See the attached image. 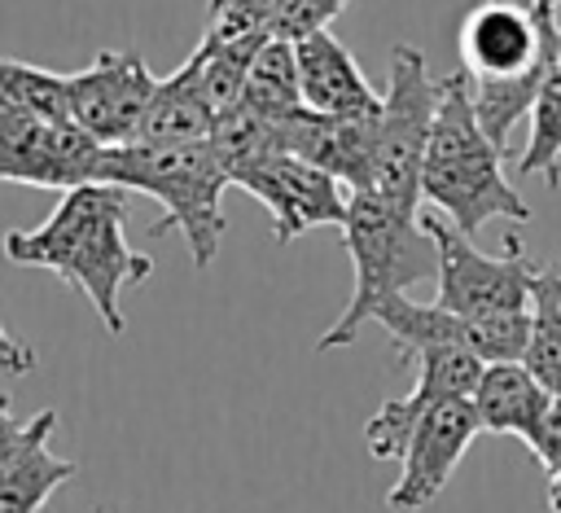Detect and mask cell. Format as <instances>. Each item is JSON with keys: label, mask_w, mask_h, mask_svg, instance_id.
Returning <instances> with one entry per match:
<instances>
[{"label": "cell", "mask_w": 561, "mask_h": 513, "mask_svg": "<svg viewBox=\"0 0 561 513\" xmlns=\"http://www.w3.org/2000/svg\"><path fill=\"white\" fill-rule=\"evenodd\" d=\"M101 158L105 149L75 123L0 114V184L70 193L79 184H101Z\"/></svg>", "instance_id": "9"}, {"label": "cell", "mask_w": 561, "mask_h": 513, "mask_svg": "<svg viewBox=\"0 0 561 513\" xmlns=\"http://www.w3.org/2000/svg\"><path fill=\"white\" fill-rule=\"evenodd\" d=\"M530 320L561 338V259L535 263L530 272Z\"/></svg>", "instance_id": "24"}, {"label": "cell", "mask_w": 561, "mask_h": 513, "mask_svg": "<svg viewBox=\"0 0 561 513\" xmlns=\"http://www.w3.org/2000/svg\"><path fill=\"white\" fill-rule=\"evenodd\" d=\"M390 342H394V355L399 360H416L425 346H460L469 355H478L482 364H517L526 355V342H530V329L535 320L530 316H491V320H473V316H456V311H443L438 303H412L408 294L390 298L377 320Z\"/></svg>", "instance_id": "7"}, {"label": "cell", "mask_w": 561, "mask_h": 513, "mask_svg": "<svg viewBox=\"0 0 561 513\" xmlns=\"http://www.w3.org/2000/svg\"><path fill=\"white\" fill-rule=\"evenodd\" d=\"M443 79L430 75V61L416 44H399L390 53V79L377 114V167L373 189L386 206L416 215L421 206V167L430 149V132L438 118Z\"/></svg>", "instance_id": "5"}, {"label": "cell", "mask_w": 561, "mask_h": 513, "mask_svg": "<svg viewBox=\"0 0 561 513\" xmlns=\"http://www.w3.org/2000/svg\"><path fill=\"white\" fill-rule=\"evenodd\" d=\"M557 4H561V0H530V13H535L539 22H557Z\"/></svg>", "instance_id": "29"}, {"label": "cell", "mask_w": 561, "mask_h": 513, "mask_svg": "<svg viewBox=\"0 0 561 513\" xmlns=\"http://www.w3.org/2000/svg\"><path fill=\"white\" fill-rule=\"evenodd\" d=\"M535 456L543 465V500L552 513H561V399H552V408H548V425H543Z\"/></svg>", "instance_id": "26"}, {"label": "cell", "mask_w": 561, "mask_h": 513, "mask_svg": "<svg viewBox=\"0 0 561 513\" xmlns=\"http://www.w3.org/2000/svg\"><path fill=\"white\" fill-rule=\"evenodd\" d=\"M215 123H219V114L210 110V101L202 92V57L188 53L167 79H158V92H153L131 145H149V149L206 145Z\"/></svg>", "instance_id": "16"}, {"label": "cell", "mask_w": 561, "mask_h": 513, "mask_svg": "<svg viewBox=\"0 0 561 513\" xmlns=\"http://www.w3.org/2000/svg\"><path fill=\"white\" fill-rule=\"evenodd\" d=\"M425 228L438 250V307L473 320L491 316H530V272L535 263L522 254V241L508 232L504 254H482L460 228L438 215H425Z\"/></svg>", "instance_id": "6"}, {"label": "cell", "mask_w": 561, "mask_h": 513, "mask_svg": "<svg viewBox=\"0 0 561 513\" xmlns=\"http://www.w3.org/2000/svg\"><path fill=\"white\" fill-rule=\"evenodd\" d=\"M377 114L324 118V114L298 110V114L276 123V140H280V153L320 167L324 175H333L351 193H368L373 167H377Z\"/></svg>", "instance_id": "14"}, {"label": "cell", "mask_w": 561, "mask_h": 513, "mask_svg": "<svg viewBox=\"0 0 561 513\" xmlns=\"http://www.w3.org/2000/svg\"><path fill=\"white\" fill-rule=\"evenodd\" d=\"M478 434H482V425H478V412L469 399H451V403L430 408L416 421V430L399 456V478L386 491V504L416 513L430 500H438V491L447 487L451 469L460 465V456L469 452V443Z\"/></svg>", "instance_id": "13"}, {"label": "cell", "mask_w": 561, "mask_h": 513, "mask_svg": "<svg viewBox=\"0 0 561 513\" xmlns=\"http://www.w3.org/2000/svg\"><path fill=\"white\" fill-rule=\"evenodd\" d=\"M127 189L114 184H79L57 197L53 215L35 228H13L4 232V254L13 263L48 267L88 303L96 307L105 333L123 338L127 316H123V289L149 281L153 259L127 246Z\"/></svg>", "instance_id": "1"}, {"label": "cell", "mask_w": 561, "mask_h": 513, "mask_svg": "<svg viewBox=\"0 0 561 513\" xmlns=\"http://www.w3.org/2000/svg\"><path fill=\"white\" fill-rule=\"evenodd\" d=\"M70 92V123L83 127L101 149L131 145L140 118L158 92L153 70L145 66L140 48H101L83 70L66 75Z\"/></svg>", "instance_id": "8"}, {"label": "cell", "mask_w": 561, "mask_h": 513, "mask_svg": "<svg viewBox=\"0 0 561 513\" xmlns=\"http://www.w3.org/2000/svg\"><path fill=\"white\" fill-rule=\"evenodd\" d=\"M351 0H285L267 26L272 39H289L298 44L302 35H316V31H329V22L346 9Z\"/></svg>", "instance_id": "23"}, {"label": "cell", "mask_w": 561, "mask_h": 513, "mask_svg": "<svg viewBox=\"0 0 561 513\" xmlns=\"http://www.w3.org/2000/svg\"><path fill=\"white\" fill-rule=\"evenodd\" d=\"M0 114H35L48 123H70L66 75H53L35 61L0 57Z\"/></svg>", "instance_id": "22"}, {"label": "cell", "mask_w": 561, "mask_h": 513, "mask_svg": "<svg viewBox=\"0 0 561 513\" xmlns=\"http://www.w3.org/2000/svg\"><path fill=\"white\" fill-rule=\"evenodd\" d=\"M561 48V26L539 22L530 4L482 0L460 22V61L469 79H517L548 66Z\"/></svg>", "instance_id": "10"}, {"label": "cell", "mask_w": 561, "mask_h": 513, "mask_svg": "<svg viewBox=\"0 0 561 513\" xmlns=\"http://www.w3.org/2000/svg\"><path fill=\"white\" fill-rule=\"evenodd\" d=\"M294 61H298V92L307 114L364 118L381 110V92L368 83V75L333 31L302 35L294 44Z\"/></svg>", "instance_id": "15"}, {"label": "cell", "mask_w": 561, "mask_h": 513, "mask_svg": "<svg viewBox=\"0 0 561 513\" xmlns=\"http://www.w3.org/2000/svg\"><path fill=\"white\" fill-rule=\"evenodd\" d=\"M101 184L162 202V219L149 224V237H167L171 228H180L193 267L215 263L224 232H228V219H224L228 171L210 145H180V149L118 145V149H105Z\"/></svg>", "instance_id": "4"}, {"label": "cell", "mask_w": 561, "mask_h": 513, "mask_svg": "<svg viewBox=\"0 0 561 513\" xmlns=\"http://www.w3.org/2000/svg\"><path fill=\"white\" fill-rule=\"evenodd\" d=\"M421 202L443 210V219L465 237H473L486 219H530L526 197L504 175V153L478 127L465 70L443 75V101L421 167Z\"/></svg>", "instance_id": "2"}, {"label": "cell", "mask_w": 561, "mask_h": 513, "mask_svg": "<svg viewBox=\"0 0 561 513\" xmlns=\"http://www.w3.org/2000/svg\"><path fill=\"white\" fill-rule=\"evenodd\" d=\"M267 39H272L267 31H250V35H232V39L202 31L193 53L202 57V92H206L215 114H228L241 101L245 75H250V66H254V57Z\"/></svg>", "instance_id": "19"}, {"label": "cell", "mask_w": 561, "mask_h": 513, "mask_svg": "<svg viewBox=\"0 0 561 513\" xmlns=\"http://www.w3.org/2000/svg\"><path fill=\"white\" fill-rule=\"evenodd\" d=\"M53 430H57V412H53V408L35 412V434H31V443H26V447L18 452V460L0 474V513H39L44 500L79 474L75 460L53 456V447H48Z\"/></svg>", "instance_id": "18"}, {"label": "cell", "mask_w": 561, "mask_h": 513, "mask_svg": "<svg viewBox=\"0 0 561 513\" xmlns=\"http://www.w3.org/2000/svg\"><path fill=\"white\" fill-rule=\"evenodd\" d=\"M517 175H543L548 189L561 184V48L543 75L535 110L526 118V145L517 158Z\"/></svg>", "instance_id": "21"}, {"label": "cell", "mask_w": 561, "mask_h": 513, "mask_svg": "<svg viewBox=\"0 0 561 513\" xmlns=\"http://www.w3.org/2000/svg\"><path fill=\"white\" fill-rule=\"evenodd\" d=\"M0 373H13V377L35 373V351H31V342L18 338V333H9L4 320H0Z\"/></svg>", "instance_id": "28"}, {"label": "cell", "mask_w": 561, "mask_h": 513, "mask_svg": "<svg viewBox=\"0 0 561 513\" xmlns=\"http://www.w3.org/2000/svg\"><path fill=\"white\" fill-rule=\"evenodd\" d=\"M342 246L351 254L355 285H351V303L320 333L316 351L351 346L359 338V329L368 320H377V311L390 298L408 294L416 281L438 272V250H434V237H430L425 219L386 206L377 193H351L346 224H342Z\"/></svg>", "instance_id": "3"}, {"label": "cell", "mask_w": 561, "mask_h": 513, "mask_svg": "<svg viewBox=\"0 0 561 513\" xmlns=\"http://www.w3.org/2000/svg\"><path fill=\"white\" fill-rule=\"evenodd\" d=\"M31 434H35V417L31 421H18L13 408H9V395L0 390V474L18 460V452L31 443Z\"/></svg>", "instance_id": "27"}, {"label": "cell", "mask_w": 561, "mask_h": 513, "mask_svg": "<svg viewBox=\"0 0 561 513\" xmlns=\"http://www.w3.org/2000/svg\"><path fill=\"white\" fill-rule=\"evenodd\" d=\"M96 513H110V509H96Z\"/></svg>", "instance_id": "30"}, {"label": "cell", "mask_w": 561, "mask_h": 513, "mask_svg": "<svg viewBox=\"0 0 561 513\" xmlns=\"http://www.w3.org/2000/svg\"><path fill=\"white\" fill-rule=\"evenodd\" d=\"M473 412H478V425L482 434H513L522 438L530 452L539 447L543 438V425H548V408L552 399L543 395V386L517 364H486L482 368V381L473 390Z\"/></svg>", "instance_id": "17"}, {"label": "cell", "mask_w": 561, "mask_h": 513, "mask_svg": "<svg viewBox=\"0 0 561 513\" xmlns=\"http://www.w3.org/2000/svg\"><path fill=\"white\" fill-rule=\"evenodd\" d=\"M245 110L263 114V118H289L302 110V92H298V61H294V44L289 39H267L245 75L241 101Z\"/></svg>", "instance_id": "20"}, {"label": "cell", "mask_w": 561, "mask_h": 513, "mask_svg": "<svg viewBox=\"0 0 561 513\" xmlns=\"http://www.w3.org/2000/svg\"><path fill=\"white\" fill-rule=\"evenodd\" d=\"M412 364H416L412 390L399 395V399H386L364 425V443L377 460H399L416 421L430 408L451 403V399H473V390L482 381V368H486L478 355H469L460 346H425Z\"/></svg>", "instance_id": "12"}, {"label": "cell", "mask_w": 561, "mask_h": 513, "mask_svg": "<svg viewBox=\"0 0 561 513\" xmlns=\"http://www.w3.org/2000/svg\"><path fill=\"white\" fill-rule=\"evenodd\" d=\"M232 184L245 189L254 202H263L276 246H289L294 237H302L311 228H342L346 224L351 189L302 158L272 153L259 167L241 171Z\"/></svg>", "instance_id": "11"}, {"label": "cell", "mask_w": 561, "mask_h": 513, "mask_svg": "<svg viewBox=\"0 0 561 513\" xmlns=\"http://www.w3.org/2000/svg\"><path fill=\"white\" fill-rule=\"evenodd\" d=\"M522 368L543 386L548 399H561V338H557V333H548V329H530Z\"/></svg>", "instance_id": "25"}]
</instances>
